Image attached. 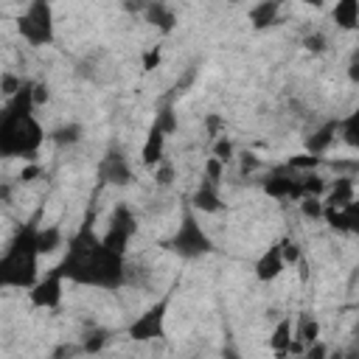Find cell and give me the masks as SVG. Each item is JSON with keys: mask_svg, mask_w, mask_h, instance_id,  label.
<instances>
[{"mask_svg": "<svg viewBox=\"0 0 359 359\" xmlns=\"http://www.w3.org/2000/svg\"><path fill=\"white\" fill-rule=\"evenodd\" d=\"M53 269L65 278V283H76V286L115 292L126 283V255L112 252L101 241L93 224V213H87L76 227V233L67 238L65 255Z\"/></svg>", "mask_w": 359, "mask_h": 359, "instance_id": "1", "label": "cell"}, {"mask_svg": "<svg viewBox=\"0 0 359 359\" xmlns=\"http://www.w3.org/2000/svg\"><path fill=\"white\" fill-rule=\"evenodd\" d=\"M45 126L36 118L34 81H25L17 95L0 107V157H25L31 160L45 143Z\"/></svg>", "mask_w": 359, "mask_h": 359, "instance_id": "2", "label": "cell"}, {"mask_svg": "<svg viewBox=\"0 0 359 359\" xmlns=\"http://www.w3.org/2000/svg\"><path fill=\"white\" fill-rule=\"evenodd\" d=\"M39 224L25 222L17 227L6 250L0 252V289H31L39 280Z\"/></svg>", "mask_w": 359, "mask_h": 359, "instance_id": "3", "label": "cell"}, {"mask_svg": "<svg viewBox=\"0 0 359 359\" xmlns=\"http://www.w3.org/2000/svg\"><path fill=\"white\" fill-rule=\"evenodd\" d=\"M165 247H168L174 255L185 258V261H194V258L210 255V252L216 250L213 238H210V236H208V230L199 224V216H196L191 208H185V210H182L180 224H177V230H174V236L168 238V244H165Z\"/></svg>", "mask_w": 359, "mask_h": 359, "instance_id": "4", "label": "cell"}, {"mask_svg": "<svg viewBox=\"0 0 359 359\" xmlns=\"http://www.w3.org/2000/svg\"><path fill=\"white\" fill-rule=\"evenodd\" d=\"M17 34L31 45V48H45L56 39V17L53 6L45 0L28 3L20 17H17Z\"/></svg>", "mask_w": 359, "mask_h": 359, "instance_id": "5", "label": "cell"}, {"mask_svg": "<svg viewBox=\"0 0 359 359\" xmlns=\"http://www.w3.org/2000/svg\"><path fill=\"white\" fill-rule=\"evenodd\" d=\"M168 306H171V292L163 294L157 303H151L132 325H129V339L135 342H151L165 337V320H168Z\"/></svg>", "mask_w": 359, "mask_h": 359, "instance_id": "6", "label": "cell"}, {"mask_svg": "<svg viewBox=\"0 0 359 359\" xmlns=\"http://www.w3.org/2000/svg\"><path fill=\"white\" fill-rule=\"evenodd\" d=\"M137 233V222H135V213L126 208V205H115V210L109 213V222H107V230L101 233V241L118 252V255H126V247L132 241V236Z\"/></svg>", "mask_w": 359, "mask_h": 359, "instance_id": "7", "label": "cell"}, {"mask_svg": "<svg viewBox=\"0 0 359 359\" xmlns=\"http://www.w3.org/2000/svg\"><path fill=\"white\" fill-rule=\"evenodd\" d=\"M62 297H65V278H62L56 269L39 275V280L28 289L31 306L45 309V311H48V309H59V306H62Z\"/></svg>", "mask_w": 359, "mask_h": 359, "instance_id": "8", "label": "cell"}, {"mask_svg": "<svg viewBox=\"0 0 359 359\" xmlns=\"http://www.w3.org/2000/svg\"><path fill=\"white\" fill-rule=\"evenodd\" d=\"M261 188L269 196H275V199H294V202H300L303 199V174H294L286 165H280V168H275L261 182Z\"/></svg>", "mask_w": 359, "mask_h": 359, "instance_id": "9", "label": "cell"}, {"mask_svg": "<svg viewBox=\"0 0 359 359\" xmlns=\"http://www.w3.org/2000/svg\"><path fill=\"white\" fill-rule=\"evenodd\" d=\"M98 177L109 185H129L132 182V165L121 151H107V157H101L98 163Z\"/></svg>", "mask_w": 359, "mask_h": 359, "instance_id": "10", "label": "cell"}, {"mask_svg": "<svg viewBox=\"0 0 359 359\" xmlns=\"http://www.w3.org/2000/svg\"><path fill=\"white\" fill-rule=\"evenodd\" d=\"M194 213H219L224 208L222 202V194H219V182H210V180H199V185L194 188L191 194V205H188Z\"/></svg>", "mask_w": 359, "mask_h": 359, "instance_id": "11", "label": "cell"}, {"mask_svg": "<svg viewBox=\"0 0 359 359\" xmlns=\"http://www.w3.org/2000/svg\"><path fill=\"white\" fill-rule=\"evenodd\" d=\"M283 269H286V261H283V252H280V241H275V244H269V247L258 255V261H255V278H258L261 283H269V280H275Z\"/></svg>", "mask_w": 359, "mask_h": 359, "instance_id": "12", "label": "cell"}, {"mask_svg": "<svg viewBox=\"0 0 359 359\" xmlns=\"http://www.w3.org/2000/svg\"><path fill=\"white\" fill-rule=\"evenodd\" d=\"M320 199H323V208H345V205L356 202L353 177H337L331 185H325V194Z\"/></svg>", "mask_w": 359, "mask_h": 359, "instance_id": "13", "label": "cell"}, {"mask_svg": "<svg viewBox=\"0 0 359 359\" xmlns=\"http://www.w3.org/2000/svg\"><path fill=\"white\" fill-rule=\"evenodd\" d=\"M334 140H337V118H328V121H323L320 126H314L311 135H306V154L320 157L323 151L331 149Z\"/></svg>", "mask_w": 359, "mask_h": 359, "instance_id": "14", "label": "cell"}, {"mask_svg": "<svg viewBox=\"0 0 359 359\" xmlns=\"http://www.w3.org/2000/svg\"><path fill=\"white\" fill-rule=\"evenodd\" d=\"M323 219H325L334 230L353 233L356 224H359V202H351V205H345V208H325V210H323Z\"/></svg>", "mask_w": 359, "mask_h": 359, "instance_id": "15", "label": "cell"}, {"mask_svg": "<svg viewBox=\"0 0 359 359\" xmlns=\"http://www.w3.org/2000/svg\"><path fill=\"white\" fill-rule=\"evenodd\" d=\"M140 11H143L146 22H151V25H154L157 31H163V34H168V31L177 28V14H174V8L165 6V3H146Z\"/></svg>", "mask_w": 359, "mask_h": 359, "instance_id": "16", "label": "cell"}, {"mask_svg": "<svg viewBox=\"0 0 359 359\" xmlns=\"http://www.w3.org/2000/svg\"><path fill=\"white\" fill-rule=\"evenodd\" d=\"M163 146H165V135L151 123V126H149V135H146V143H143V149H140V163H143L146 168H154L160 160H165V157H163Z\"/></svg>", "mask_w": 359, "mask_h": 359, "instance_id": "17", "label": "cell"}, {"mask_svg": "<svg viewBox=\"0 0 359 359\" xmlns=\"http://www.w3.org/2000/svg\"><path fill=\"white\" fill-rule=\"evenodd\" d=\"M278 17H280V3H275V0H261L250 8V25L255 31H264V28L275 25Z\"/></svg>", "mask_w": 359, "mask_h": 359, "instance_id": "18", "label": "cell"}, {"mask_svg": "<svg viewBox=\"0 0 359 359\" xmlns=\"http://www.w3.org/2000/svg\"><path fill=\"white\" fill-rule=\"evenodd\" d=\"M292 317H280L272 328V337H269V348L278 353V356H286L292 353Z\"/></svg>", "mask_w": 359, "mask_h": 359, "instance_id": "19", "label": "cell"}, {"mask_svg": "<svg viewBox=\"0 0 359 359\" xmlns=\"http://www.w3.org/2000/svg\"><path fill=\"white\" fill-rule=\"evenodd\" d=\"M331 17H334L337 28L353 31V28L359 25V3H356V0H339V3L331 8Z\"/></svg>", "mask_w": 359, "mask_h": 359, "instance_id": "20", "label": "cell"}, {"mask_svg": "<svg viewBox=\"0 0 359 359\" xmlns=\"http://www.w3.org/2000/svg\"><path fill=\"white\" fill-rule=\"evenodd\" d=\"M337 140L356 149L359 146V112H351L345 118H337Z\"/></svg>", "mask_w": 359, "mask_h": 359, "instance_id": "21", "label": "cell"}, {"mask_svg": "<svg viewBox=\"0 0 359 359\" xmlns=\"http://www.w3.org/2000/svg\"><path fill=\"white\" fill-rule=\"evenodd\" d=\"M48 137H50L56 146H76V143L84 137V129H81V123L70 121V123H62L59 129H53Z\"/></svg>", "mask_w": 359, "mask_h": 359, "instance_id": "22", "label": "cell"}, {"mask_svg": "<svg viewBox=\"0 0 359 359\" xmlns=\"http://www.w3.org/2000/svg\"><path fill=\"white\" fill-rule=\"evenodd\" d=\"M109 339H112V334L107 328H93V331H87L81 337L79 348H81V353H101L109 345Z\"/></svg>", "mask_w": 359, "mask_h": 359, "instance_id": "23", "label": "cell"}, {"mask_svg": "<svg viewBox=\"0 0 359 359\" xmlns=\"http://www.w3.org/2000/svg\"><path fill=\"white\" fill-rule=\"evenodd\" d=\"M36 241H39V252L48 255V252H53V250L62 247L65 236H62V230H59L56 224H45V227L39 224V236H36Z\"/></svg>", "mask_w": 359, "mask_h": 359, "instance_id": "24", "label": "cell"}, {"mask_svg": "<svg viewBox=\"0 0 359 359\" xmlns=\"http://www.w3.org/2000/svg\"><path fill=\"white\" fill-rule=\"evenodd\" d=\"M154 126L168 137L171 132H177V112H174V107H163L157 115H154Z\"/></svg>", "mask_w": 359, "mask_h": 359, "instance_id": "25", "label": "cell"}, {"mask_svg": "<svg viewBox=\"0 0 359 359\" xmlns=\"http://www.w3.org/2000/svg\"><path fill=\"white\" fill-rule=\"evenodd\" d=\"M151 177H154V182H157L160 188H168V185L174 182V177H177L174 163H171V160H160V163L151 168Z\"/></svg>", "mask_w": 359, "mask_h": 359, "instance_id": "26", "label": "cell"}, {"mask_svg": "<svg viewBox=\"0 0 359 359\" xmlns=\"http://www.w3.org/2000/svg\"><path fill=\"white\" fill-rule=\"evenodd\" d=\"M233 154H236L233 140H230V137H224V135H219V137L213 140V157H216L222 165H227V163L233 160Z\"/></svg>", "mask_w": 359, "mask_h": 359, "instance_id": "27", "label": "cell"}, {"mask_svg": "<svg viewBox=\"0 0 359 359\" xmlns=\"http://www.w3.org/2000/svg\"><path fill=\"white\" fill-rule=\"evenodd\" d=\"M303 48L309 53H325L328 50V36L323 31H311V34L303 36Z\"/></svg>", "mask_w": 359, "mask_h": 359, "instance_id": "28", "label": "cell"}, {"mask_svg": "<svg viewBox=\"0 0 359 359\" xmlns=\"http://www.w3.org/2000/svg\"><path fill=\"white\" fill-rule=\"evenodd\" d=\"M297 205H300V213H303V216H309V219H323V210H325V208H323V199H317V196H303Z\"/></svg>", "mask_w": 359, "mask_h": 359, "instance_id": "29", "label": "cell"}, {"mask_svg": "<svg viewBox=\"0 0 359 359\" xmlns=\"http://www.w3.org/2000/svg\"><path fill=\"white\" fill-rule=\"evenodd\" d=\"M22 84H25V81H22L20 76H14V73H3V76H0V93H3V95H8V98H11V95H17Z\"/></svg>", "mask_w": 359, "mask_h": 359, "instance_id": "30", "label": "cell"}, {"mask_svg": "<svg viewBox=\"0 0 359 359\" xmlns=\"http://www.w3.org/2000/svg\"><path fill=\"white\" fill-rule=\"evenodd\" d=\"M280 252H283V261H286V266L292 264H297L300 261V244L297 241H292V238H280Z\"/></svg>", "mask_w": 359, "mask_h": 359, "instance_id": "31", "label": "cell"}, {"mask_svg": "<svg viewBox=\"0 0 359 359\" xmlns=\"http://www.w3.org/2000/svg\"><path fill=\"white\" fill-rule=\"evenodd\" d=\"M331 353V345H325L323 339H317V342H311L306 351H303V359H325Z\"/></svg>", "mask_w": 359, "mask_h": 359, "instance_id": "32", "label": "cell"}, {"mask_svg": "<svg viewBox=\"0 0 359 359\" xmlns=\"http://www.w3.org/2000/svg\"><path fill=\"white\" fill-rule=\"evenodd\" d=\"M79 353H81V348H79V345H62V348H56V351H53V359H65V356L70 359V356H79Z\"/></svg>", "mask_w": 359, "mask_h": 359, "instance_id": "33", "label": "cell"}, {"mask_svg": "<svg viewBox=\"0 0 359 359\" xmlns=\"http://www.w3.org/2000/svg\"><path fill=\"white\" fill-rule=\"evenodd\" d=\"M154 62H160V48H151V50H149V56H146V70H151Z\"/></svg>", "mask_w": 359, "mask_h": 359, "instance_id": "34", "label": "cell"}, {"mask_svg": "<svg viewBox=\"0 0 359 359\" xmlns=\"http://www.w3.org/2000/svg\"><path fill=\"white\" fill-rule=\"evenodd\" d=\"M222 359H244V356H241V353H238L233 345H227V348L222 351Z\"/></svg>", "mask_w": 359, "mask_h": 359, "instance_id": "35", "label": "cell"}, {"mask_svg": "<svg viewBox=\"0 0 359 359\" xmlns=\"http://www.w3.org/2000/svg\"><path fill=\"white\" fill-rule=\"evenodd\" d=\"M325 359H342V348H337V351H334V348H331V353H328V356H325Z\"/></svg>", "mask_w": 359, "mask_h": 359, "instance_id": "36", "label": "cell"}]
</instances>
